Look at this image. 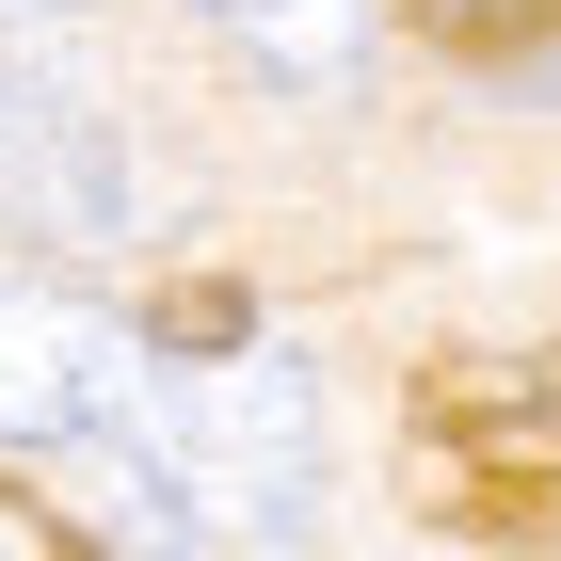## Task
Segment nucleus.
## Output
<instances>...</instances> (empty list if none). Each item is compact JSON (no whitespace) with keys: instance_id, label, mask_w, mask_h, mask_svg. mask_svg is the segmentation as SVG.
Returning a JSON list of instances; mask_svg holds the SVG:
<instances>
[{"instance_id":"f257e3e1","label":"nucleus","mask_w":561,"mask_h":561,"mask_svg":"<svg viewBox=\"0 0 561 561\" xmlns=\"http://www.w3.org/2000/svg\"><path fill=\"white\" fill-rule=\"evenodd\" d=\"M145 417H161V337H129L65 273H0V449L81 466V449H113Z\"/></svg>"},{"instance_id":"f03ea898","label":"nucleus","mask_w":561,"mask_h":561,"mask_svg":"<svg viewBox=\"0 0 561 561\" xmlns=\"http://www.w3.org/2000/svg\"><path fill=\"white\" fill-rule=\"evenodd\" d=\"M129 225H145L129 129H113L65 65H33V48L0 33V241H33V257H113Z\"/></svg>"},{"instance_id":"7ed1b4c3","label":"nucleus","mask_w":561,"mask_h":561,"mask_svg":"<svg viewBox=\"0 0 561 561\" xmlns=\"http://www.w3.org/2000/svg\"><path fill=\"white\" fill-rule=\"evenodd\" d=\"M176 16L273 96H353L369 81V0H176Z\"/></svg>"},{"instance_id":"20e7f679","label":"nucleus","mask_w":561,"mask_h":561,"mask_svg":"<svg viewBox=\"0 0 561 561\" xmlns=\"http://www.w3.org/2000/svg\"><path fill=\"white\" fill-rule=\"evenodd\" d=\"M145 337H161L176 369H225V353H257V305L225 289V273H193V289H161V305H145Z\"/></svg>"},{"instance_id":"39448f33","label":"nucleus","mask_w":561,"mask_h":561,"mask_svg":"<svg viewBox=\"0 0 561 561\" xmlns=\"http://www.w3.org/2000/svg\"><path fill=\"white\" fill-rule=\"evenodd\" d=\"M417 33H449V48H546L561 33V0H401Z\"/></svg>"}]
</instances>
